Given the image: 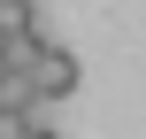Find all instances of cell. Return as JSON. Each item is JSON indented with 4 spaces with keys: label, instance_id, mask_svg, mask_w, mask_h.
Instances as JSON below:
<instances>
[{
    "label": "cell",
    "instance_id": "6da1fadb",
    "mask_svg": "<svg viewBox=\"0 0 146 139\" xmlns=\"http://www.w3.org/2000/svg\"><path fill=\"white\" fill-rule=\"evenodd\" d=\"M23 70H31L38 101H69V93H77V77H85V70H77V54H69V46H54V39H38Z\"/></svg>",
    "mask_w": 146,
    "mask_h": 139
},
{
    "label": "cell",
    "instance_id": "7a4b0ae2",
    "mask_svg": "<svg viewBox=\"0 0 146 139\" xmlns=\"http://www.w3.org/2000/svg\"><path fill=\"white\" fill-rule=\"evenodd\" d=\"M0 116H38V85L23 62H0Z\"/></svg>",
    "mask_w": 146,
    "mask_h": 139
},
{
    "label": "cell",
    "instance_id": "3957f363",
    "mask_svg": "<svg viewBox=\"0 0 146 139\" xmlns=\"http://www.w3.org/2000/svg\"><path fill=\"white\" fill-rule=\"evenodd\" d=\"M23 31H38V8L31 0H0V39H23Z\"/></svg>",
    "mask_w": 146,
    "mask_h": 139
},
{
    "label": "cell",
    "instance_id": "277c9868",
    "mask_svg": "<svg viewBox=\"0 0 146 139\" xmlns=\"http://www.w3.org/2000/svg\"><path fill=\"white\" fill-rule=\"evenodd\" d=\"M23 139H54V132H46V124H38V116H31V124H23Z\"/></svg>",
    "mask_w": 146,
    "mask_h": 139
}]
</instances>
